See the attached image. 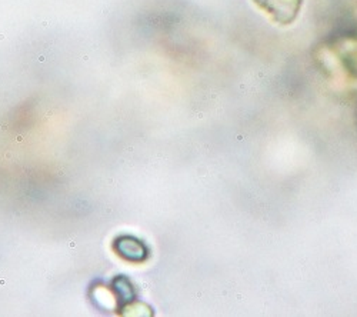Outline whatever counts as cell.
Instances as JSON below:
<instances>
[{
	"mask_svg": "<svg viewBox=\"0 0 357 317\" xmlns=\"http://www.w3.org/2000/svg\"><path fill=\"white\" fill-rule=\"evenodd\" d=\"M119 252H121L122 256L128 257L130 256V261H142V258L146 256V249L143 247V245L135 239H121L119 240Z\"/></svg>",
	"mask_w": 357,
	"mask_h": 317,
	"instance_id": "obj_1",
	"label": "cell"
}]
</instances>
